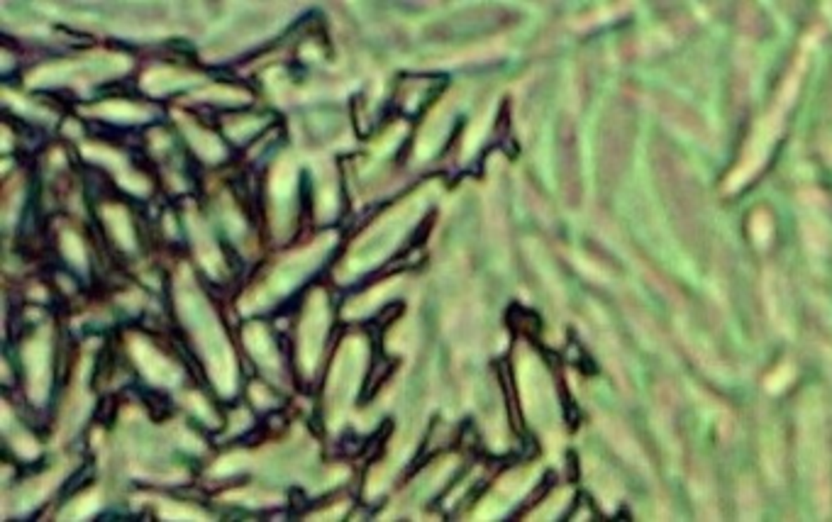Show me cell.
I'll return each mask as SVG.
<instances>
[{
    "label": "cell",
    "instance_id": "8992f818",
    "mask_svg": "<svg viewBox=\"0 0 832 522\" xmlns=\"http://www.w3.org/2000/svg\"><path fill=\"white\" fill-rule=\"evenodd\" d=\"M117 410H120L117 395H103L96 405V420L101 422L103 427H113V422H115V417H117Z\"/></svg>",
    "mask_w": 832,
    "mask_h": 522
},
{
    "label": "cell",
    "instance_id": "6da1fadb",
    "mask_svg": "<svg viewBox=\"0 0 832 522\" xmlns=\"http://www.w3.org/2000/svg\"><path fill=\"white\" fill-rule=\"evenodd\" d=\"M391 435H393V420H383L381 427H378V430L366 440V445H364V449H361V457L366 459L369 464L381 461L383 454H386L388 442H391Z\"/></svg>",
    "mask_w": 832,
    "mask_h": 522
},
{
    "label": "cell",
    "instance_id": "5b68a950",
    "mask_svg": "<svg viewBox=\"0 0 832 522\" xmlns=\"http://www.w3.org/2000/svg\"><path fill=\"white\" fill-rule=\"evenodd\" d=\"M435 217H437V210L428 212V215L420 220V224L415 227V232H413V237H408V244H405V249L400 254H408V252H413V249L423 247L425 239L430 237V232H433V227H435Z\"/></svg>",
    "mask_w": 832,
    "mask_h": 522
},
{
    "label": "cell",
    "instance_id": "277c9868",
    "mask_svg": "<svg viewBox=\"0 0 832 522\" xmlns=\"http://www.w3.org/2000/svg\"><path fill=\"white\" fill-rule=\"evenodd\" d=\"M405 312V303L403 300H393V303H388V305H383L381 310H378V315L373 317V327H376L378 332H386L388 327L393 325V322L396 320H400V315H403Z\"/></svg>",
    "mask_w": 832,
    "mask_h": 522
},
{
    "label": "cell",
    "instance_id": "7a4b0ae2",
    "mask_svg": "<svg viewBox=\"0 0 832 522\" xmlns=\"http://www.w3.org/2000/svg\"><path fill=\"white\" fill-rule=\"evenodd\" d=\"M142 403H144V408H147V415L152 417L154 422H166L176 412L174 400H171L166 393H161V390H147Z\"/></svg>",
    "mask_w": 832,
    "mask_h": 522
},
{
    "label": "cell",
    "instance_id": "52a82bcc",
    "mask_svg": "<svg viewBox=\"0 0 832 522\" xmlns=\"http://www.w3.org/2000/svg\"><path fill=\"white\" fill-rule=\"evenodd\" d=\"M91 483H93V471H91V469H88V471H83V469H81V471H76L74 476L69 478V483H66V488H64V495H66V498H71V495H69L71 490H86Z\"/></svg>",
    "mask_w": 832,
    "mask_h": 522
},
{
    "label": "cell",
    "instance_id": "ba28073f",
    "mask_svg": "<svg viewBox=\"0 0 832 522\" xmlns=\"http://www.w3.org/2000/svg\"><path fill=\"white\" fill-rule=\"evenodd\" d=\"M96 93H98V96H103V98H110V96H113V98H115V96H117V98H127V96H129V93L124 91L122 83H117V81L105 83V86H101Z\"/></svg>",
    "mask_w": 832,
    "mask_h": 522
},
{
    "label": "cell",
    "instance_id": "3957f363",
    "mask_svg": "<svg viewBox=\"0 0 832 522\" xmlns=\"http://www.w3.org/2000/svg\"><path fill=\"white\" fill-rule=\"evenodd\" d=\"M115 371V352H113V344L105 342L103 349L96 354V369H93V388H101L108 381L113 378Z\"/></svg>",
    "mask_w": 832,
    "mask_h": 522
}]
</instances>
